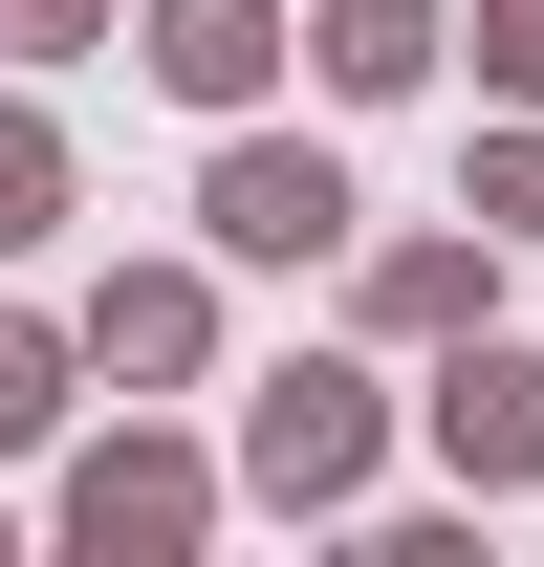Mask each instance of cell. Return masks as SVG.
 Here are the masks:
<instances>
[{"mask_svg": "<svg viewBox=\"0 0 544 567\" xmlns=\"http://www.w3.org/2000/svg\"><path fill=\"white\" fill-rule=\"evenodd\" d=\"M370 458H393L370 350H283L262 393H240V436H218V481H240V502H283V524H348V502H370Z\"/></svg>", "mask_w": 544, "mask_h": 567, "instance_id": "obj_1", "label": "cell"}, {"mask_svg": "<svg viewBox=\"0 0 544 567\" xmlns=\"http://www.w3.org/2000/svg\"><path fill=\"white\" fill-rule=\"evenodd\" d=\"M197 240L218 262H348L370 240V197H348V153H305V132H262V110H218V153H197Z\"/></svg>", "mask_w": 544, "mask_h": 567, "instance_id": "obj_2", "label": "cell"}, {"mask_svg": "<svg viewBox=\"0 0 544 567\" xmlns=\"http://www.w3.org/2000/svg\"><path fill=\"white\" fill-rule=\"evenodd\" d=\"M218 502H240V481H218V458H197V436H87V458H66V502H44V524H66V546L87 567H197L218 546Z\"/></svg>", "mask_w": 544, "mask_h": 567, "instance_id": "obj_3", "label": "cell"}, {"mask_svg": "<svg viewBox=\"0 0 544 567\" xmlns=\"http://www.w3.org/2000/svg\"><path fill=\"white\" fill-rule=\"evenodd\" d=\"M414 436H436V481H458V502H523V481H544V350L458 328V350L414 371Z\"/></svg>", "mask_w": 544, "mask_h": 567, "instance_id": "obj_4", "label": "cell"}, {"mask_svg": "<svg viewBox=\"0 0 544 567\" xmlns=\"http://www.w3.org/2000/svg\"><path fill=\"white\" fill-rule=\"evenodd\" d=\"M348 328H370V350H458V328H501V240H479V218L348 240Z\"/></svg>", "mask_w": 544, "mask_h": 567, "instance_id": "obj_5", "label": "cell"}, {"mask_svg": "<svg viewBox=\"0 0 544 567\" xmlns=\"http://www.w3.org/2000/svg\"><path fill=\"white\" fill-rule=\"evenodd\" d=\"M66 328H87L109 393H197V371H218V262H109Z\"/></svg>", "mask_w": 544, "mask_h": 567, "instance_id": "obj_6", "label": "cell"}, {"mask_svg": "<svg viewBox=\"0 0 544 567\" xmlns=\"http://www.w3.org/2000/svg\"><path fill=\"white\" fill-rule=\"evenodd\" d=\"M132 66L175 87V110H262V87L305 66V22H283V0H132Z\"/></svg>", "mask_w": 544, "mask_h": 567, "instance_id": "obj_7", "label": "cell"}, {"mask_svg": "<svg viewBox=\"0 0 544 567\" xmlns=\"http://www.w3.org/2000/svg\"><path fill=\"white\" fill-rule=\"evenodd\" d=\"M305 66H327L348 110H414V87L458 66V0H305Z\"/></svg>", "mask_w": 544, "mask_h": 567, "instance_id": "obj_8", "label": "cell"}, {"mask_svg": "<svg viewBox=\"0 0 544 567\" xmlns=\"http://www.w3.org/2000/svg\"><path fill=\"white\" fill-rule=\"evenodd\" d=\"M66 415H87V328H44V306H0V458H44Z\"/></svg>", "mask_w": 544, "mask_h": 567, "instance_id": "obj_9", "label": "cell"}, {"mask_svg": "<svg viewBox=\"0 0 544 567\" xmlns=\"http://www.w3.org/2000/svg\"><path fill=\"white\" fill-rule=\"evenodd\" d=\"M66 132H44V110H22V87H0V262H44V240H66Z\"/></svg>", "mask_w": 544, "mask_h": 567, "instance_id": "obj_10", "label": "cell"}, {"mask_svg": "<svg viewBox=\"0 0 544 567\" xmlns=\"http://www.w3.org/2000/svg\"><path fill=\"white\" fill-rule=\"evenodd\" d=\"M458 218L479 240H544V110H501V132L458 153Z\"/></svg>", "mask_w": 544, "mask_h": 567, "instance_id": "obj_11", "label": "cell"}, {"mask_svg": "<svg viewBox=\"0 0 544 567\" xmlns=\"http://www.w3.org/2000/svg\"><path fill=\"white\" fill-rule=\"evenodd\" d=\"M87 44H132V0H0V66H87Z\"/></svg>", "mask_w": 544, "mask_h": 567, "instance_id": "obj_12", "label": "cell"}, {"mask_svg": "<svg viewBox=\"0 0 544 567\" xmlns=\"http://www.w3.org/2000/svg\"><path fill=\"white\" fill-rule=\"evenodd\" d=\"M458 44H479V87H501V110H544V0H458Z\"/></svg>", "mask_w": 544, "mask_h": 567, "instance_id": "obj_13", "label": "cell"}]
</instances>
